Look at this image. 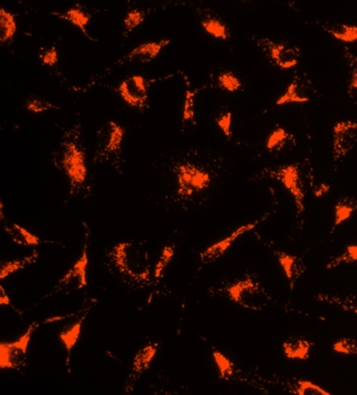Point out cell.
I'll list each match as a JSON object with an SVG mask.
<instances>
[{
	"label": "cell",
	"mask_w": 357,
	"mask_h": 395,
	"mask_svg": "<svg viewBox=\"0 0 357 395\" xmlns=\"http://www.w3.org/2000/svg\"><path fill=\"white\" fill-rule=\"evenodd\" d=\"M144 20V11L139 10V9H132V10L129 11L127 15H125V21H123V23H125V32H132L139 25L142 24Z\"/></svg>",
	"instance_id": "obj_37"
},
{
	"label": "cell",
	"mask_w": 357,
	"mask_h": 395,
	"mask_svg": "<svg viewBox=\"0 0 357 395\" xmlns=\"http://www.w3.org/2000/svg\"><path fill=\"white\" fill-rule=\"evenodd\" d=\"M26 109L32 113H42V112L50 111L52 109L61 110V108L41 98L32 97L27 100Z\"/></svg>",
	"instance_id": "obj_36"
},
{
	"label": "cell",
	"mask_w": 357,
	"mask_h": 395,
	"mask_svg": "<svg viewBox=\"0 0 357 395\" xmlns=\"http://www.w3.org/2000/svg\"><path fill=\"white\" fill-rule=\"evenodd\" d=\"M314 96V88L312 80L307 77L306 73L295 74L292 82L289 83L287 90L276 102L277 105H287V103H305L310 101Z\"/></svg>",
	"instance_id": "obj_13"
},
{
	"label": "cell",
	"mask_w": 357,
	"mask_h": 395,
	"mask_svg": "<svg viewBox=\"0 0 357 395\" xmlns=\"http://www.w3.org/2000/svg\"><path fill=\"white\" fill-rule=\"evenodd\" d=\"M174 252H175L174 246H165L162 250L161 255H160L159 259L156 263V267H154V277H156V279H160L163 276L164 271H165L167 265H170V262L173 259Z\"/></svg>",
	"instance_id": "obj_33"
},
{
	"label": "cell",
	"mask_w": 357,
	"mask_h": 395,
	"mask_svg": "<svg viewBox=\"0 0 357 395\" xmlns=\"http://www.w3.org/2000/svg\"><path fill=\"white\" fill-rule=\"evenodd\" d=\"M5 230L13 242L22 246H37L40 244V240L34 233L29 232L22 225L17 223H6Z\"/></svg>",
	"instance_id": "obj_21"
},
{
	"label": "cell",
	"mask_w": 357,
	"mask_h": 395,
	"mask_svg": "<svg viewBox=\"0 0 357 395\" xmlns=\"http://www.w3.org/2000/svg\"><path fill=\"white\" fill-rule=\"evenodd\" d=\"M56 15L61 17V19H63V20L72 23L74 26L82 30L83 34L88 37L86 32V26L90 23V19H92V14L82 6L75 5L74 7L70 8L69 10L65 11L63 14L57 13Z\"/></svg>",
	"instance_id": "obj_23"
},
{
	"label": "cell",
	"mask_w": 357,
	"mask_h": 395,
	"mask_svg": "<svg viewBox=\"0 0 357 395\" xmlns=\"http://www.w3.org/2000/svg\"><path fill=\"white\" fill-rule=\"evenodd\" d=\"M343 263H357V245L347 246L343 254L328 262L326 265V269H335Z\"/></svg>",
	"instance_id": "obj_32"
},
{
	"label": "cell",
	"mask_w": 357,
	"mask_h": 395,
	"mask_svg": "<svg viewBox=\"0 0 357 395\" xmlns=\"http://www.w3.org/2000/svg\"><path fill=\"white\" fill-rule=\"evenodd\" d=\"M333 159L335 169L357 143V121H339L333 130Z\"/></svg>",
	"instance_id": "obj_9"
},
{
	"label": "cell",
	"mask_w": 357,
	"mask_h": 395,
	"mask_svg": "<svg viewBox=\"0 0 357 395\" xmlns=\"http://www.w3.org/2000/svg\"><path fill=\"white\" fill-rule=\"evenodd\" d=\"M150 83L142 75H131L123 80L117 92L131 108L143 110L147 107Z\"/></svg>",
	"instance_id": "obj_11"
},
{
	"label": "cell",
	"mask_w": 357,
	"mask_h": 395,
	"mask_svg": "<svg viewBox=\"0 0 357 395\" xmlns=\"http://www.w3.org/2000/svg\"><path fill=\"white\" fill-rule=\"evenodd\" d=\"M356 210L357 199L354 196H343L338 200L335 205V221L331 233H334L338 225L350 219Z\"/></svg>",
	"instance_id": "obj_22"
},
{
	"label": "cell",
	"mask_w": 357,
	"mask_h": 395,
	"mask_svg": "<svg viewBox=\"0 0 357 395\" xmlns=\"http://www.w3.org/2000/svg\"><path fill=\"white\" fill-rule=\"evenodd\" d=\"M293 393L296 395H333L312 381L298 379L295 381Z\"/></svg>",
	"instance_id": "obj_29"
},
{
	"label": "cell",
	"mask_w": 357,
	"mask_h": 395,
	"mask_svg": "<svg viewBox=\"0 0 357 395\" xmlns=\"http://www.w3.org/2000/svg\"><path fill=\"white\" fill-rule=\"evenodd\" d=\"M86 315L87 314H85L83 318H81L80 321H76L74 325H71L67 330L63 331V332L61 333V336H59L61 337L63 346H65V350H67V365H69V361H70L71 352H72L73 348H74L75 345H76L77 341L80 338L83 323H84Z\"/></svg>",
	"instance_id": "obj_27"
},
{
	"label": "cell",
	"mask_w": 357,
	"mask_h": 395,
	"mask_svg": "<svg viewBox=\"0 0 357 395\" xmlns=\"http://www.w3.org/2000/svg\"><path fill=\"white\" fill-rule=\"evenodd\" d=\"M201 25L206 30V32L214 37V38L221 40L229 39V27L219 17L207 15V17L202 19Z\"/></svg>",
	"instance_id": "obj_24"
},
{
	"label": "cell",
	"mask_w": 357,
	"mask_h": 395,
	"mask_svg": "<svg viewBox=\"0 0 357 395\" xmlns=\"http://www.w3.org/2000/svg\"><path fill=\"white\" fill-rule=\"evenodd\" d=\"M174 170L178 185L177 194L183 199L205 190L212 182L210 173L200 165L190 163H177Z\"/></svg>",
	"instance_id": "obj_6"
},
{
	"label": "cell",
	"mask_w": 357,
	"mask_h": 395,
	"mask_svg": "<svg viewBox=\"0 0 357 395\" xmlns=\"http://www.w3.org/2000/svg\"><path fill=\"white\" fill-rule=\"evenodd\" d=\"M273 252L276 257H277L280 265L283 267L287 281H289V290H294L297 281L306 272L305 262L303 261L302 258L289 255V254L283 252V250H274Z\"/></svg>",
	"instance_id": "obj_16"
},
{
	"label": "cell",
	"mask_w": 357,
	"mask_h": 395,
	"mask_svg": "<svg viewBox=\"0 0 357 395\" xmlns=\"http://www.w3.org/2000/svg\"><path fill=\"white\" fill-rule=\"evenodd\" d=\"M54 163L67 175L70 182L71 194L84 190L87 182L86 152L81 125L68 129L54 154Z\"/></svg>",
	"instance_id": "obj_1"
},
{
	"label": "cell",
	"mask_w": 357,
	"mask_h": 395,
	"mask_svg": "<svg viewBox=\"0 0 357 395\" xmlns=\"http://www.w3.org/2000/svg\"><path fill=\"white\" fill-rule=\"evenodd\" d=\"M328 34L340 41L352 43L357 41V25L336 24V23H318Z\"/></svg>",
	"instance_id": "obj_20"
},
{
	"label": "cell",
	"mask_w": 357,
	"mask_h": 395,
	"mask_svg": "<svg viewBox=\"0 0 357 395\" xmlns=\"http://www.w3.org/2000/svg\"><path fill=\"white\" fill-rule=\"evenodd\" d=\"M41 323L29 325L24 335L11 343H0V369H17L24 365L27 350L32 334Z\"/></svg>",
	"instance_id": "obj_7"
},
{
	"label": "cell",
	"mask_w": 357,
	"mask_h": 395,
	"mask_svg": "<svg viewBox=\"0 0 357 395\" xmlns=\"http://www.w3.org/2000/svg\"><path fill=\"white\" fill-rule=\"evenodd\" d=\"M218 85L227 92H234L241 88V82L232 71H223L218 77Z\"/></svg>",
	"instance_id": "obj_31"
},
{
	"label": "cell",
	"mask_w": 357,
	"mask_h": 395,
	"mask_svg": "<svg viewBox=\"0 0 357 395\" xmlns=\"http://www.w3.org/2000/svg\"><path fill=\"white\" fill-rule=\"evenodd\" d=\"M17 25L14 15L1 8L0 9V41L1 43L12 41L17 34Z\"/></svg>",
	"instance_id": "obj_26"
},
{
	"label": "cell",
	"mask_w": 357,
	"mask_h": 395,
	"mask_svg": "<svg viewBox=\"0 0 357 395\" xmlns=\"http://www.w3.org/2000/svg\"><path fill=\"white\" fill-rule=\"evenodd\" d=\"M170 43V39H162L160 41L147 42L141 44L133 49L128 55L119 59L115 65L123 63H146L154 61L160 52Z\"/></svg>",
	"instance_id": "obj_15"
},
{
	"label": "cell",
	"mask_w": 357,
	"mask_h": 395,
	"mask_svg": "<svg viewBox=\"0 0 357 395\" xmlns=\"http://www.w3.org/2000/svg\"><path fill=\"white\" fill-rule=\"evenodd\" d=\"M88 235L90 232L87 231L86 238H85L84 248H83L82 255L79 258L71 269L65 273L63 278L59 279L56 285V292H65L70 294L73 291L81 290L87 286L86 272L88 267Z\"/></svg>",
	"instance_id": "obj_10"
},
{
	"label": "cell",
	"mask_w": 357,
	"mask_h": 395,
	"mask_svg": "<svg viewBox=\"0 0 357 395\" xmlns=\"http://www.w3.org/2000/svg\"><path fill=\"white\" fill-rule=\"evenodd\" d=\"M158 344H150L145 346L133 358L132 367L125 383V395H130L134 388L135 383L140 378L141 375L147 371L150 367L154 356L157 354Z\"/></svg>",
	"instance_id": "obj_14"
},
{
	"label": "cell",
	"mask_w": 357,
	"mask_h": 395,
	"mask_svg": "<svg viewBox=\"0 0 357 395\" xmlns=\"http://www.w3.org/2000/svg\"><path fill=\"white\" fill-rule=\"evenodd\" d=\"M269 215L270 213H266L265 215L262 216V219H258V221H254V223L241 225V227L236 229L234 232L232 233L231 235H229L227 238L223 239V240L219 241V242L215 243V244H212L210 247L206 248L204 252H201V263H202L203 265H206L218 261L220 258L223 257L227 250L233 245V243H234L241 235L245 234V233L249 232V231L256 228L258 223H263Z\"/></svg>",
	"instance_id": "obj_12"
},
{
	"label": "cell",
	"mask_w": 357,
	"mask_h": 395,
	"mask_svg": "<svg viewBox=\"0 0 357 395\" xmlns=\"http://www.w3.org/2000/svg\"><path fill=\"white\" fill-rule=\"evenodd\" d=\"M125 129L115 121H110L98 131L96 150L94 163H105L119 165L121 159V142Z\"/></svg>",
	"instance_id": "obj_4"
},
{
	"label": "cell",
	"mask_w": 357,
	"mask_h": 395,
	"mask_svg": "<svg viewBox=\"0 0 357 395\" xmlns=\"http://www.w3.org/2000/svg\"><path fill=\"white\" fill-rule=\"evenodd\" d=\"M345 57L347 59V65L350 67V82L347 88V95L350 96L351 99L357 102V56L351 52L350 49L345 48Z\"/></svg>",
	"instance_id": "obj_28"
},
{
	"label": "cell",
	"mask_w": 357,
	"mask_h": 395,
	"mask_svg": "<svg viewBox=\"0 0 357 395\" xmlns=\"http://www.w3.org/2000/svg\"><path fill=\"white\" fill-rule=\"evenodd\" d=\"M42 63L44 65H50V67H53L56 63H58V52L56 48H52V49L48 50L45 53L42 55Z\"/></svg>",
	"instance_id": "obj_39"
},
{
	"label": "cell",
	"mask_w": 357,
	"mask_h": 395,
	"mask_svg": "<svg viewBox=\"0 0 357 395\" xmlns=\"http://www.w3.org/2000/svg\"><path fill=\"white\" fill-rule=\"evenodd\" d=\"M216 123H217L219 128L221 129L222 132L225 134L227 139L232 138V113L231 112H225L222 114L219 115L217 119H216Z\"/></svg>",
	"instance_id": "obj_38"
},
{
	"label": "cell",
	"mask_w": 357,
	"mask_h": 395,
	"mask_svg": "<svg viewBox=\"0 0 357 395\" xmlns=\"http://www.w3.org/2000/svg\"><path fill=\"white\" fill-rule=\"evenodd\" d=\"M316 300L357 315V294L343 296V294H320L316 296Z\"/></svg>",
	"instance_id": "obj_19"
},
{
	"label": "cell",
	"mask_w": 357,
	"mask_h": 395,
	"mask_svg": "<svg viewBox=\"0 0 357 395\" xmlns=\"http://www.w3.org/2000/svg\"><path fill=\"white\" fill-rule=\"evenodd\" d=\"M314 343L305 338H289L283 343L285 356L289 360H307L310 356V350Z\"/></svg>",
	"instance_id": "obj_18"
},
{
	"label": "cell",
	"mask_w": 357,
	"mask_h": 395,
	"mask_svg": "<svg viewBox=\"0 0 357 395\" xmlns=\"http://www.w3.org/2000/svg\"><path fill=\"white\" fill-rule=\"evenodd\" d=\"M302 165L299 163L281 165L275 169H266L263 174L279 181L285 190H289L294 198L296 204L297 217H300L305 212V183L303 179Z\"/></svg>",
	"instance_id": "obj_5"
},
{
	"label": "cell",
	"mask_w": 357,
	"mask_h": 395,
	"mask_svg": "<svg viewBox=\"0 0 357 395\" xmlns=\"http://www.w3.org/2000/svg\"><path fill=\"white\" fill-rule=\"evenodd\" d=\"M295 143L296 142H295L294 136L292 134H289L281 127H277L268 136L266 148L269 153L278 155V154H281L287 150V148H293Z\"/></svg>",
	"instance_id": "obj_17"
},
{
	"label": "cell",
	"mask_w": 357,
	"mask_h": 395,
	"mask_svg": "<svg viewBox=\"0 0 357 395\" xmlns=\"http://www.w3.org/2000/svg\"><path fill=\"white\" fill-rule=\"evenodd\" d=\"M200 92V90H190L186 92V98H185V108H183V123L186 121H192L196 124V111H194V97L196 94Z\"/></svg>",
	"instance_id": "obj_34"
},
{
	"label": "cell",
	"mask_w": 357,
	"mask_h": 395,
	"mask_svg": "<svg viewBox=\"0 0 357 395\" xmlns=\"http://www.w3.org/2000/svg\"><path fill=\"white\" fill-rule=\"evenodd\" d=\"M212 356L215 360L216 365L219 369L220 378L229 381L232 376L234 375V364L225 354L219 350H214Z\"/></svg>",
	"instance_id": "obj_30"
},
{
	"label": "cell",
	"mask_w": 357,
	"mask_h": 395,
	"mask_svg": "<svg viewBox=\"0 0 357 395\" xmlns=\"http://www.w3.org/2000/svg\"><path fill=\"white\" fill-rule=\"evenodd\" d=\"M114 267L127 278L136 283H146L150 279V254L141 243L127 241L119 243L110 252Z\"/></svg>",
	"instance_id": "obj_2"
},
{
	"label": "cell",
	"mask_w": 357,
	"mask_h": 395,
	"mask_svg": "<svg viewBox=\"0 0 357 395\" xmlns=\"http://www.w3.org/2000/svg\"><path fill=\"white\" fill-rule=\"evenodd\" d=\"M38 258L39 254L34 250L32 255L27 256V257L12 260V261L1 262V265H0V279L3 281V279L9 277L10 275L14 274L15 272L30 267L38 260Z\"/></svg>",
	"instance_id": "obj_25"
},
{
	"label": "cell",
	"mask_w": 357,
	"mask_h": 395,
	"mask_svg": "<svg viewBox=\"0 0 357 395\" xmlns=\"http://www.w3.org/2000/svg\"><path fill=\"white\" fill-rule=\"evenodd\" d=\"M333 350L337 354H345V356H355V354H357V341L343 337V338L338 340L333 345Z\"/></svg>",
	"instance_id": "obj_35"
},
{
	"label": "cell",
	"mask_w": 357,
	"mask_h": 395,
	"mask_svg": "<svg viewBox=\"0 0 357 395\" xmlns=\"http://www.w3.org/2000/svg\"><path fill=\"white\" fill-rule=\"evenodd\" d=\"M329 190H331V186H329V185L324 184V183L323 184H320L314 188V196H316V198H320V196L327 194V192H329Z\"/></svg>",
	"instance_id": "obj_40"
},
{
	"label": "cell",
	"mask_w": 357,
	"mask_h": 395,
	"mask_svg": "<svg viewBox=\"0 0 357 395\" xmlns=\"http://www.w3.org/2000/svg\"><path fill=\"white\" fill-rule=\"evenodd\" d=\"M0 305L11 306L10 298L8 296L7 291L5 290L3 286H0Z\"/></svg>",
	"instance_id": "obj_41"
},
{
	"label": "cell",
	"mask_w": 357,
	"mask_h": 395,
	"mask_svg": "<svg viewBox=\"0 0 357 395\" xmlns=\"http://www.w3.org/2000/svg\"><path fill=\"white\" fill-rule=\"evenodd\" d=\"M225 291L229 300L247 310L261 312L272 303V296L254 275L247 274L229 285Z\"/></svg>",
	"instance_id": "obj_3"
},
{
	"label": "cell",
	"mask_w": 357,
	"mask_h": 395,
	"mask_svg": "<svg viewBox=\"0 0 357 395\" xmlns=\"http://www.w3.org/2000/svg\"><path fill=\"white\" fill-rule=\"evenodd\" d=\"M258 45L278 68L285 70L293 68L298 63L300 50L291 42L275 41L263 38L258 40Z\"/></svg>",
	"instance_id": "obj_8"
}]
</instances>
